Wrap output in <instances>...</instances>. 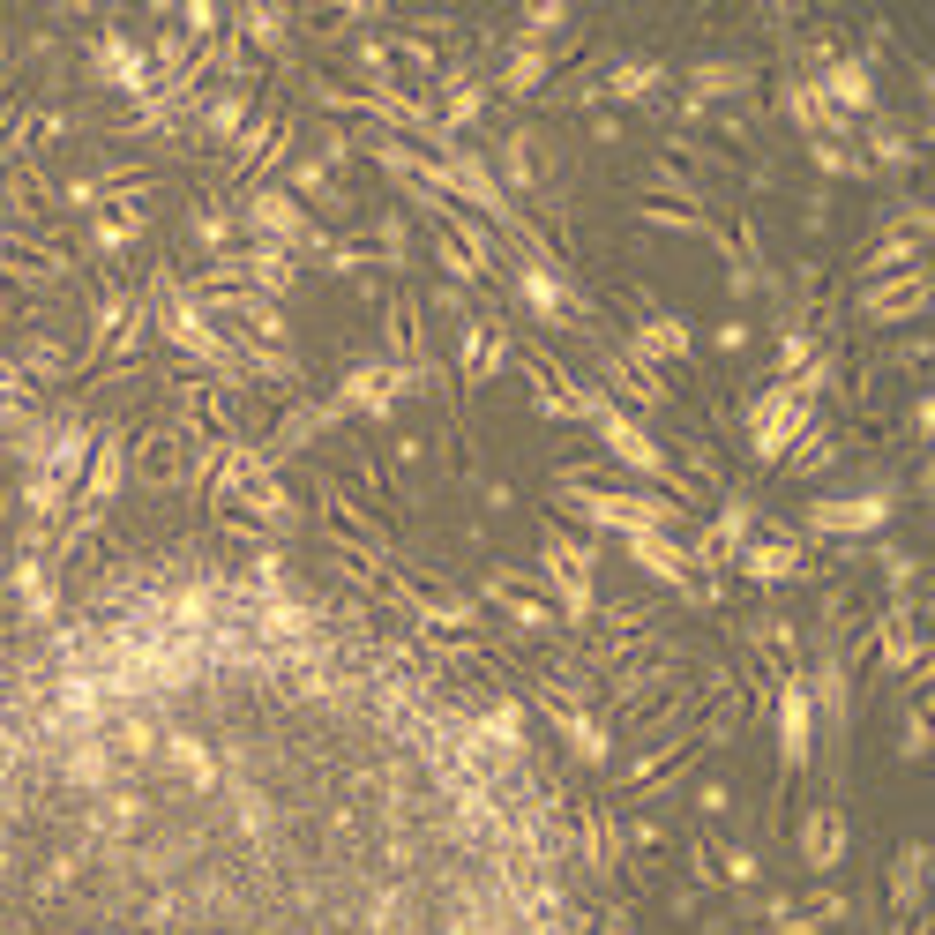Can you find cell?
<instances>
[{
    "label": "cell",
    "instance_id": "1",
    "mask_svg": "<svg viewBox=\"0 0 935 935\" xmlns=\"http://www.w3.org/2000/svg\"><path fill=\"white\" fill-rule=\"evenodd\" d=\"M606 442H614V449H629V457H636V464H659V449H651V442H644V434H636V427H629V419H606Z\"/></svg>",
    "mask_w": 935,
    "mask_h": 935
},
{
    "label": "cell",
    "instance_id": "2",
    "mask_svg": "<svg viewBox=\"0 0 935 935\" xmlns=\"http://www.w3.org/2000/svg\"><path fill=\"white\" fill-rule=\"evenodd\" d=\"M786 748H793V756L808 748V704H801V696H786Z\"/></svg>",
    "mask_w": 935,
    "mask_h": 935
}]
</instances>
